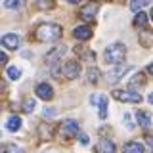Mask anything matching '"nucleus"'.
I'll return each instance as SVG.
<instances>
[{
	"label": "nucleus",
	"instance_id": "f257e3e1",
	"mask_svg": "<svg viewBox=\"0 0 153 153\" xmlns=\"http://www.w3.org/2000/svg\"><path fill=\"white\" fill-rule=\"evenodd\" d=\"M61 33H63V29L59 25H56V23H42V25L36 27L35 38L40 42H54L61 36Z\"/></svg>",
	"mask_w": 153,
	"mask_h": 153
},
{
	"label": "nucleus",
	"instance_id": "f03ea898",
	"mask_svg": "<svg viewBox=\"0 0 153 153\" xmlns=\"http://www.w3.org/2000/svg\"><path fill=\"white\" fill-rule=\"evenodd\" d=\"M103 57H105V61L111 63V65H121L124 61V57H126V46L121 44V42H115V44L105 48Z\"/></svg>",
	"mask_w": 153,
	"mask_h": 153
},
{
	"label": "nucleus",
	"instance_id": "7ed1b4c3",
	"mask_svg": "<svg viewBox=\"0 0 153 153\" xmlns=\"http://www.w3.org/2000/svg\"><path fill=\"white\" fill-rule=\"evenodd\" d=\"M113 98L119 102H126V103H142V96L134 90H115Z\"/></svg>",
	"mask_w": 153,
	"mask_h": 153
},
{
	"label": "nucleus",
	"instance_id": "20e7f679",
	"mask_svg": "<svg viewBox=\"0 0 153 153\" xmlns=\"http://www.w3.org/2000/svg\"><path fill=\"white\" fill-rule=\"evenodd\" d=\"M65 52H67V46L63 44V46H56V48H52L50 52L46 54V57H44V61H46V65H50V67H54V65H57L59 63V59L65 56Z\"/></svg>",
	"mask_w": 153,
	"mask_h": 153
},
{
	"label": "nucleus",
	"instance_id": "39448f33",
	"mask_svg": "<svg viewBox=\"0 0 153 153\" xmlns=\"http://www.w3.org/2000/svg\"><path fill=\"white\" fill-rule=\"evenodd\" d=\"M63 75H65V79H76V76L80 75V63L79 61H75V59H71V61H67V63L63 65Z\"/></svg>",
	"mask_w": 153,
	"mask_h": 153
},
{
	"label": "nucleus",
	"instance_id": "423d86ee",
	"mask_svg": "<svg viewBox=\"0 0 153 153\" xmlns=\"http://www.w3.org/2000/svg\"><path fill=\"white\" fill-rule=\"evenodd\" d=\"M80 130H79V124H76L73 119H69V121L63 123V126H61V136L63 138H71V136H79Z\"/></svg>",
	"mask_w": 153,
	"mask_h": 153
},
{
	"label": "nucleus",
	"instance_id": "0eeeda50",
	"mask_svg": "<svg viewBox=\"0 0 153 153\" xmlns=\"http://www.w3.org/2000/svg\"><path fill=\"white\" fill-rule=\"evenodd\" d=\"M35 92H36V96H38L40 100H46V102H50V100L54 98V88H52L48 82H40V84L36 86Z\"/></svg>",
	"mask_w": 153,
	"mask_h": 153
},
{
	"label": "nucleus",
	"instance_id": "6e6552de",
	"mask_svg": "<svg viewBox=\"0 0 153 153\" xmlns=\"http://www.w3.org/2000/svg\"><path fill=\"white\" fill-rule=\"evenodd\" d=\"M126 71H130V67H126V65H117L115 67V69H111L107 73V82H117L119 79H123L124 76V73H126Z\"/></svg>",
	"mask_w": 153,
	"mask_h": 153
},
{
	"label": "nucleus",
	"instance_id": "1a4fd4ad",
	"mask_svg": "<svg viewBox=\"0 0 153 153\" xmlns=\"http://www.w3.org/2000/svg\"><path fill=\"white\" fill-rule=\"evenodd\" d=\"M96 13H98V4H86V6L80 8L79 16L84 19V21H94Z\"/></svg>",
	"mask_w": 153,
	"mask_h": 153
},
{
	"label": "nucleus",
	"instance_id": "9d476101",
	"mask_svg": "<svg viewBox=\"0 0 153 153\" xmlns=\"http://www.w3.org/2000/svg\"><path fill=\"white\" fill-rule=\"evenodd\" d=\"M19 36L16 35V33H6V35L2 36V44L8 48V50H17L19 48Z\"/></svg>",
	"mask_w": 153,
	"mask_h": 153
},
{
	"label": "nucleus",
	"instance_id": "9b49d317",
	"mask_svg": "<svg viewBox=\"0 0 153 153\" xmlns=\"http://www.w3.org/2000/svg\"><path fill=\"white\" fill-rule=\"evenodd\" d=\"M73 35H75V38H79V40H88V38H92L94 31H92V27H88V25H79V27H75Z\"/></svg>",
	"mask_w": 153,
	"mask_h": 153
},
{
	"label": "nucleus",
	"instance_id": "f8f14e48",
	"mask_svg": "<svg viewBox=\"0 0 153 153\" xmlns=\"http://www.w3.org/2000/svg\"><path fill=\"white\" fill-rule=\"evenodd\" d=\"M96 149H98L100 153H115L117 147H115V143L109 142V140H100L98 146H96Z\"/></svg>",
	"mask_w": 153,
	"mask_h": 153
},
{
	"label": "nucleus",
	"instance_id": "ddd939ff",
	"mask_svg": "<svg viewBox=\"0 0 153 153\" xmlns=\"http://www.w3.org/2000/svg\"><path fill=\"white\" fill-rule=\"evenodd\" d=\"M136 121H138V124H140L142 128H149L151 126V115L149 113H146V111H138L136 113Z\"/></svg>",
	"mask_w": 153,
	"mask_h": 153
},
{
	"label": "nucleus",
	"instance_id": "4468645a",
	"mask_svg": "<svg viewBox=\"0 0 153 153\" xmlns=\"http://www.w3.org/2000/svg\"><path fill=\"white\" fill-rule=\"evenodd\" d=\"M124 153H143V146L140 142H126L123 147Z\"/></svg>",
	"mask_w": 153,
	"mask_h": 153
},
{
	"label": "nucleus",
	"instance_id": "2eb2a0df",
	"mask_svg": "<svg viewBox=\"0 0 153 153\" xmlns=\"http://www.w3.org/2000/svg\"><path fill=\"white\" fill-rule=\"evenodd\" d=\"M140 44L143 46V48H151L153 46V33L151 31H142L140 33Z\"/></svg>",
	"mask_w": 153,
	"mask_h": 153
},
{
	"label": "nucleus",
	"instance_id": "dca6fc26",
	"mask_svg": "<svg viewBox=\"0 0 153 153\" xmlns=\"http://www.w3.org/2000/svg\"><path fill=\"white\" fill-rule=\"evenodd\" d=\"M6 128H8L10 132H17L19 128H21V119L16 117V115H13V117H10L8 121H6Z\"/></svg>",
	"mask_w": 153,
	"mask_h": 153
},
{
	"label": "nucleus",
	"instance_id": "f3484780",
	"mask_svg": "<svg viewBox=\"0 0 153 153\" xmlns=\"http://www.w3.org/2000/svg\"><path fill=\"white\" fill-rule=\"evenodd\" d=\"M98 107H100V119H107V96H100Z\"/></svg>",
	"mask_w": 153,
	"mask_h": 153
},
{
	"label": "nucleus",
	"instance_id": "a211bd4d",
	"mask_svg": "<svg viewBox=\"0 0 153 153\" xmlns=\"http://www.w3.org/2000/svg\"><path fill=\"white\" fill-rule=\"evenodd\" d=\"M134 25L136 27H146L147 25V16L143 12H138L136 17H134Z\"/></svg>",
	"mask_w": 153,
	"mask_h": 153
},
{
	"label": "nucleus",
	"instance_id": "6ab92c4d",
	"mask_svg": "<svg viewBox=\"0 0 153 153\" xmlns=\"http://www.w3.org/2000/svg\"><path fill=\"white\" fill-rule=\"evenodd\" d=\"M75 52H76V54H80L84 59H88V61H94V59H96V54H94V52H86L82 46H76Z\"/></svg>",
	"mask_w": 153,
	"mask_h": 153
},
{
	"label": "nucleus",
	"instance_id": "aec40b11",
	"mask_svg": "<svg viewBox=\"0 0 153 153\" xmlns=\"http://www.w3.org/2000/svg\"><path fill=\"white\" fill-rule=\"evenodd\" d=\"M98 80H100V69H98V67H90V69H88V82H98Z\"/></svg>",
	"mask_w": 153,
	"mask_h": 153
},
{
	"label": "nucleus",
	"instance_id": "412c9836",
	"mask_svg": "<svg viewBox=\"0 0 153 153\" xmlns=\"http://www.w3.org/2000/svg\"><path fill=\"white\" fill-rule=\"evenodd\" d=\"M35 6L40 8V10H50V8L56 6V0H36Z\"/></svg>",
	"mask_w": 153,
	"mask_h": 153
},
{
	"label": "nucleus",
	"instance_id": "4be33fe9",
	"mask_svg": "<svg viewBox=\"0 0 153 153\" xmlns=\"http://www.w3.org/2000/svg\"><path fill=\"white\" fill-rule=\"evenodd\" d=\"M19 76H21V69H19V67H8V79L10 80H17Z\"/></svg>",
	"mask_w": 153,
	"mask_h": 153
},
{
	"label": "nucleus",
	"instance_id": "5701e85b",
	"mask_svg": "<svg viewBox=\"0 0 153 153\" xmlns=\"http://www.w3.org/2000/svg\"><path fill=\"white\" fill-rule=\"evenodd\" d=\"M4 8H8V10H19V8H21V0H4Z\"/></svg>",
	"mask_w": 153,
	"mask_h": 153
},
{
	"label": "nucleus",
	"instance_id": "b1692460",
	"mask_svg": "<svg viewBox=\"0 0 153 153\" xmlns=\"http://www.w3.org/2000/svg\"><path fill=\"white\" fill-rule=\"evenodd\" d=\"M2 153H25V151H23V149H21L19 146H13V143H8V146H4Z\"/></svg>",
	"mask_w": 153,
	"mask_h": 153
},
{
	"label": "nucleus",
	"instance_id": "393cba45",
	"mask_svg": "<svg viewBox=\"0 0 153 153\" xmlns=\"http://www.w3.org/2000/svg\"><path fill=\"white\" fill-rule=\"evenodd\" d=\"M35 107H36L35 100H27V102L23 103V111H25V113H33V111H35Z\"/></svg>",
	"mask_w": 153,
	"mask_h": 153
},
{
	"label": "nucleus",
	"instance_id": "a878e982",
	"mask_svg": "<svg viewBox=\"0 0 153 153\" xmlns=\"http://www.w3.org/2000/svg\"><path fill=\"white\" fill-rule=\"evenodd\" d=\"M134 84H146V76H143V73H138V75H134V79L130 80V88Z\"/></svg>",
	"mask_w": 153,
	"mask_h": 153
},
{
	"label": "nucleus",
	"instance_id": "bb28decb",
	"mask_svg": "<svg viewBox=\"0 0 153 153\" xmlns=\"http://www.w3.org/2000/svg\"><path fill=\"white\" fill-rule=\"evenodd\" d=\"M143 4H146V0H132V2H130V8L134 10V12H138Z\"/></svg>",
	"mask_w": 153,
	"mask_h": 153
},
{
	"label": "nucleus",
	"instance_id": "cd10ccee",
	"mask_svg": "<svg viewBox=\"0 0 153 153\" xmlns=\"http://www.w3.org/2000/svg\"><path fill=\"white\" fill-rule=\"evenodd\" d=\"M124 124H126V128H128V130H132V128H134V124H132V121H130V115H128V113H124Z\"/></svg>",
	"mask_w": 153,
	"mask_h": 153
},
{
	"label": "nucleus",
	"instance_id": "c85d7f7f",
	"mask_svg": "<svg viewBox=\"0 0 153 153\" xmlns=\"http://www.w3.org/2000/svg\"><path fill=\"white\" fill-rule=\"evenodd\" d=\"M54 115H56V109H44V117H54Z\"/></svg>",
	"mask_w": 153,
	"mask_h": 153
},
{
	"label": "nucleus",
	"instance_id": "c756f323",
	"mask_svg": "<svg viewBox=\"0 0 153 153\" xmlns=\"http://www.w3.org/2000/svg\"><path fill=\"white\" fill-rule=\"evenodd\" d=\"M79 138H80V143H82V146L88 143V136H86V134H79Z\"/></svg>",
	"mask_w": 153,
	"mask_h": 153
},
{
	"label": "nucleus",
	"instance_id": "7c9ffc66",
	"mask_svg": "<svg viewBox=\"0 0 153 153\" xmlns=\"http://www.w3.org/2000/svg\"><path fill=\"white\" fill-rule=\"evenodd\" d=\"M0 63H8V56L4 52H0Z\"/></svg>",
	"mask_w": 153,
	"mask_h": 153
},
{
	"label": "nucleus",
	"instance_id": "2f4dec72",
	"mask_svg": "<svg viewBox=\"0 0 153 153\" xmlns=\"http://www.w3.org/2000/svg\"><path fill=\"white\" fill-rule=\"evenodd\" d=\"M146 142H147V143H149V146L153 147V138H151V136H147V138H146Z\"/></svg>",
	"mask_w": 153,
	"mask_h": 153
},
{
	"label": "nucleus",
	"instance_id": "473e14b6",
	"mask_svg": "<svg viewBox=\"0 0 153 153\" xmlns=\"http://www.w3.org/2000/svg\"><path fill=\"white\" fill-rule=\"evenodd\" d=\"M147 102H149V103L153 105V94H149V96H147Z\"/></svg>",
	"mask_w": 153,
	"mask_h": 153
},
{
	"label": "nucleus",
	"instance_id": "72a5a7b5",
	"mask_svg": "<svg viewBox=\"0 0 153 153\" xmlns=\"http://www.w3.org/2000/svg\"><path fill=\"white\" fill-rule=\"evenodd\" d=\"M67 2H71V4H79V2H82V0H67Z\"/></svg>",
	"mask_w": 153,
	"mask_h": 153
},
{
	"label": "nucleus",
	"instance_id": "f704fd0d",
	"mask_svg": "<svg viewBox=\"0 0 153 153\" xmlns=\"http://www.w3.org/2000/svg\"><path fill=\"white\" fill-rule=\"evenodd\" d=\"M147 71H149V73L153 75V63H149V67H147Z\"/></svg>",
	"mask_w": 153,
	"mask_h": 153
},
{
	"label": "nucleus",
	"instance_id": "c9c22d12",
	"mask_svg": "<svg viewBox=\"0 0 153 153\" xmlns=\"http://www.w3.org/2000/svg\"><path fill=\"white\" fill-rule=\"evenodd\" d=\"M151 21H153V8H151Z\"/></svg>",
	"mask_w": 153,
	"mask_h": 153
},
{
	"label": "nucleus",
	"instance_id": "e433bc0d",
	"mask_svg": "<svg viewBox=\"0 0 153 153\" xmlns=\"http://www.w3.org/2000/svg\"><path fill=\"white\" fill-rule=\"evenodd\" d=\"M146 2H149V0H146Z\"/></svg>",
	"mask_w": 153,
	"mask_h": 153
}]
</instances>
